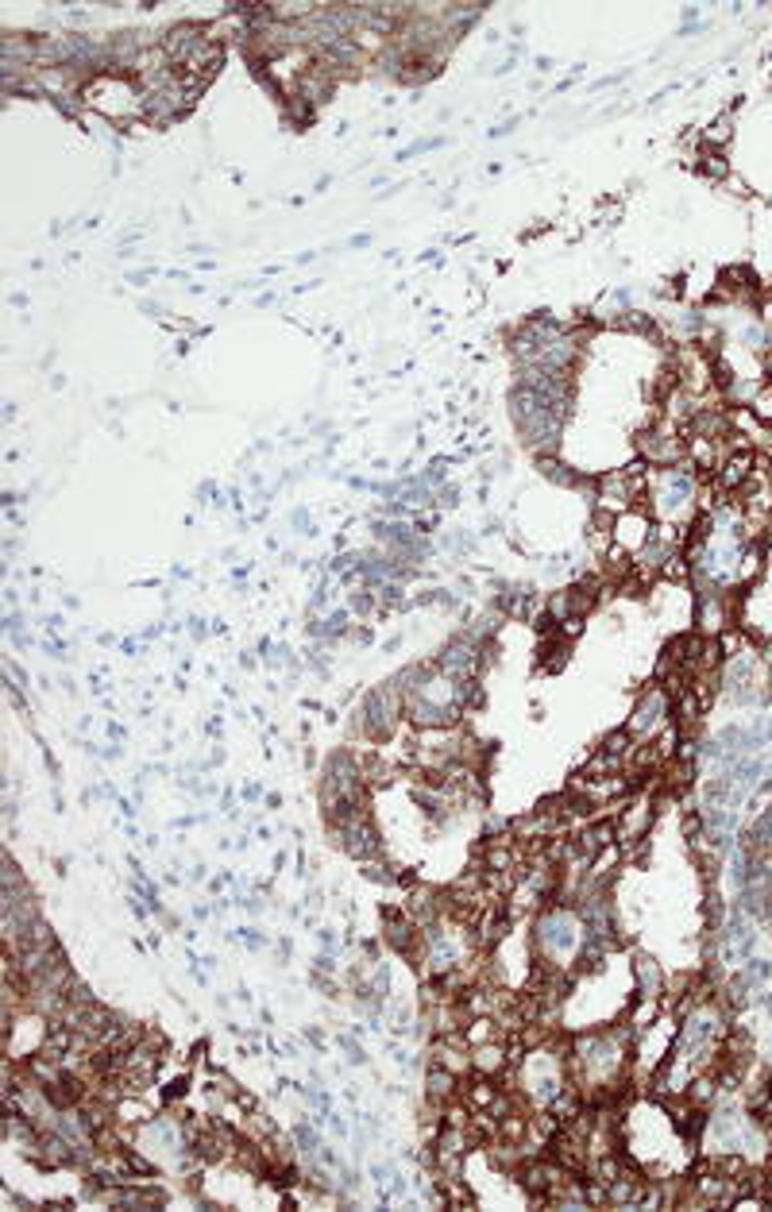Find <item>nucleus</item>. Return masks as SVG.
<instances>
[{
    "label": "nucleus",
    "mask_w": 772,
    "mask_h": 1212,
    "mask_svg": "<svg viewBox=\"0 0 772 1212\" xmlns=\"http://www.w3.org/2000/svg\"><path fill=\"white\" fill-rule=\"evenodd\" d=\"M533 954L549 965H560L564 958H580L583 946V919L580 911L568 908H544L533 923Z\"/></svg>",
    "instance_id": "obj_1"
},
{
    "label": "nucleus",
    "mask_w": 772,
    "mask_h": 1212,
    "mask_svg": "<svg viewBox=\"0 0 772 1212\" xmlns=\"http://www.w3.org/2000/svg\"><path fill=\"white\" fill-rule=\"evenodd\" d=\"M638 985H641V1000L656 1004V996H661V989H664V978H661V970H656L653 958H638Z\"/></svg>",
    "instance_id": "obj_4"
},
{
    "label": "nucleus",
    "mask_w": 772,
    "mask_h": 1212,
    "mask_svg": "<svg viewBox=\"0 0 772 1212\" xmlns=\"http://www.w3.org/2000/svg\"><path fill=\"white\" fill-rule=\"evenodd\" d=\"M664 714H669V699H664L661 688L645 691V695L638 699V711H633L630 727H625V734L633 738V745H645L656 738V730L664 727Z\"/></svg>",
    "instance_id": "obj_3"
},
{
    "label": "nucleus",
    "mask_w": 772,
    "mask_h": 1212,
    "mask_svg": "<svg viewBox=\"0 0 772 1212\" xmlns=\"http://www.w3.org/2000/svg\"><path fill=\"white\" fill-rule=\"evenodd\" d=\"M402 707H405L402 699H394L387 688L375 691V695L363 703V719H360L363 734H368L371 742H383V738H390L398 730V719H402Z\"/></svg>",
    "instance_id": "obj_2"
}]
</instances>
